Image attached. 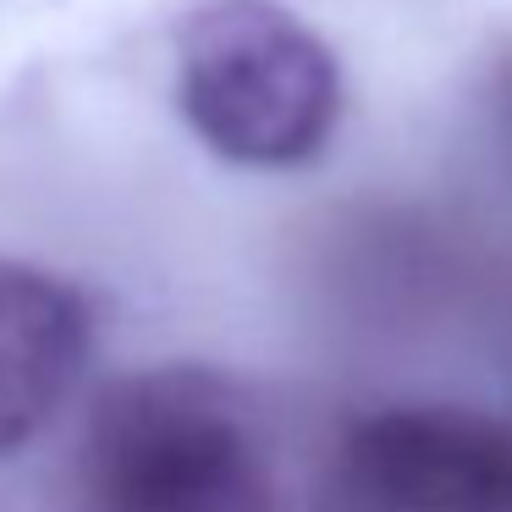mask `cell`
Returning <instances> with one entry per match:
<instances>
[{
    "mask_svg": "<svg viewBox=\"0 0 512 512\" xmlns=\"http://www.w3.org/2000/svg\"><path fill=\"white\" fill-rule=\"evenodd\" d=\"M89 512H281L254 419L204 369H149L100 397L78 457Z\"/></svg>",
    "mask_w": 512,
    "mask_h": 512,
    "instance_id": "6da1fadb",
    "label": "cell"
},
{
    "mask_svg": "<svg viewBox=\"0 0 512 512\" xmlns=\"http://www.w3.org/2000/svg\"><path fill=\"white\" fill-rule=\"evenodd\" d=\"M182 122L232 166L314 160L342 116V78L320 34L276 0H204L177 34Z\"/></svg>",
    "mask_w": 512,
    "mask_h": 512,
    "instance_id": "7a4b0ae2",
    "label": "cell"
},
{
    "mask_svg": "<svg viewBox=\"0 0 512 512\" xmlns=\"http://www.w3.org/2000/svg\"><path fill=\"white\" fill-rule=\"evenodd\" d=\"M331 512H512V419L446 402L364 413L336 446Z\"/></svg>",
    "mask_w": 512,
    "mask_h": 512,
    "instance_id": "3957f363",
    "label": "cell"
},
{
    "mask_svg": "<svg viewBox=\"0 0 512 512\" xmlns=\"http://www.w3.org/2000/svg\"><path fill=\"white\" fill-rule=\"evenodd\" d=\"M89 364V309L61 276L0 259V457L23 452Z\"/></svg>",
    "mask_w": 512,
    "mask_h": 512,
    "instance_id": "277c9868",
    "label": "cell"
}]
</instances>
